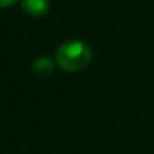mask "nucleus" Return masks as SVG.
Returning a JSON list of instances; mask_svg holds the SVG:
<instances>
[{
    "instance_id": "obj_1",
    "label": "nucleus",
    "mask_w": 154,
    "mask_h": 154,
    "mask_svg": "<svg viewBox=\"0 0 154 154\" xmlns=\"http://www.w3.org/2000/svg\"><path fill=\"white\" fill-rule=\"evenodd\" d=\"M56 65L65 72H77L86 68L92 60V48L80 39H69L56 50Z\"/></svg>"
},
{
    "instance_id": "obj_2",
    "label": "nucleus",
    "mask_w": 154,
    "mask_h": 154,
    "mask_svg": "<svg viewBox=\"0 0 154 154\" xmlns=\"http://www.w3.org/2000/svg\"><path fill=\"white\" fill-rule=\"evenodd\" d=\"M21 8L27 15L33 18H41L47 15L50 9V2L48 0H21Z\"/></svg>"
},
{
    "instance_id": "obj_3",
    "label": "nucleus",
    "mask_w": 154,
    "mask_h": 154,
    "mask_svg": "<svg viewBox=\"0 0 154 154\" xmlns=\"http://www.w3.org/2000/svg\"><path fill=\"white\" fill-rule=\"evenodd\" d=\"M56 66V60H53L48 56H39L33 60L32 63V71L38 75V77H48L53 74Z\"/></svg>"
},
{
    "instance_id": "obj_4",
    "label": "nucleus",
    "mask_w": 154,
    "mask_h": 154,
    "mask_svg": "<svg viewBox=\"0 0 154 154\" xmlns=\"http://www.w3.org/2000/svg\"><path fill=\"white\" fill-rule=\"evenodd\" d=\"M17 3V0H0V8H9Z\"/></svg>"
}]
</instances>
